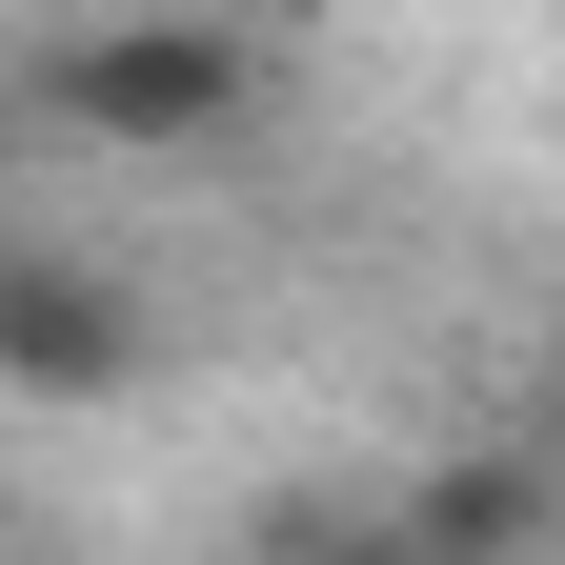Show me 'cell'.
<instances>
[{"label": "cell", "mask_w": 565, "mask_h": 565, "mask_svg": "<svg viewBox=\"0 0 565 565\" xmlns=\"http://www.w3.org/2000/svg\"><path fill=\"white\" fill-rule=\"evenodd\" d=\"M263 82H282V61H263L243 21H61V41H41V102L82 121V141H121V162H202V141H243Z\"/></svg>", "instance_id": "obj_1"}, {"label": "cell", "mask_w": 565, "mask_h": 565, "mask_svg": "<svg viewBox=\"0 0 565 565\" xmlns=\"http://www.w3.org/2000/svg\"><path fill=\"white\" fill-rule=\"evenodd\" d=\"M162 364V303L102 243H0V404H121Z\"/></svg>", "instance_id": "obj_2"}, {"label": "cell", "mask_w": 565, "mask_h": 565, "mask_svg": "<svg viewBox=\"0 0 565 565\" xmlns=\"http://www.w3.org/2000/svg\"><path fill=\"white\" fill-rule=\"evenodd\" d=\"M384 525H404V565H525V545H545V465H525V445H484V465H424Z\"/></svg>", "instance_id": "obj_3"}, {"label": "cell", "mask_w": 565, "mask_h": 565, "mask_svg": "<svg viewBox=\"0 0 565 565\" xmlns=\"http://www.w3.org/2000/svg\"><path fill=\"white\" fill-rule=\"evenodd\" d=\"M263 565H404V525H384V505H364V525H282Z\"/></svg>", "instance_id": "obj_4"}]
</instances>
